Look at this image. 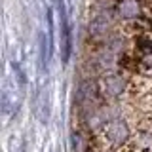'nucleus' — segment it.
I'll return each mask as SVG.
<instances>
[{"instance_id": "f257e3e1", "label": "nucleus", "mask_w": 152, "mask_h": 152, "mask_svg": "<svg viewBox=\"0 0 152 152\" xmlns=\"http://www.w3.org/2000/svg\"><path fill=\"white\" fill-rule=\"evenodd\" d=\"M112 12L122 21H133L139 17H146L148 8L145 0H114Z\"/></svg>"}, {"instance_id": "f03ea898", "label": "nucleus", "mask_w": 152, "mask_h": 152, "mask_svg": "<svg viewBox=\"0 0 152 152\" xmlns=\"http://www.w3.org/2000/svg\"><path fill=\"white\" fill-rule=\"evenodd\" d=\"M103 135L112 146H124L131 137V129L126 120L114 118V120H108L103 126Z\"/></svg>"}, {"instance_id": "7ed1b4c3", "label": "nucleus", "mask_w": 152, "mask_h": 152, "mask_svg": "<svg viewBox=\"0 0 152 152\" xmlns=\"http://www.w3.org/2000/svg\"><path fill=\"white\" fill-rule=\"evenodd\" d=\"M57 10H59V19H61V61L63 65L69 63L70 51H72V32L69 25V15L63 0H57Z\"/></svg>"}, {"instance_id": "20e7f679", "label": "nucleus", "mask_w": 152, "mask_h": 152, "mask_svg": "<svg viewBox=\"0 0 152 152\" xmlns=\"http://www.w3.org/2000/svg\"><path fill=\"white\" fill-rule=\"evenodd\" d=\"M127 88H129V82L120 74H104L99 80V91L107 97H120Z\"/></svg>"}, {"instance_id": "39448f33", "label": "nucleus", "mask_w": 152, "mask_h": 152, "mask_svg": "<svg viewBox=\"0 0 152 152\" xmlns=\"http://www.w3.org/2000/svg\"><path fill=\"white\" fill-rule=\"evenodd\" d=\"M137 104H139V108H141V112H145V114H152V93H141V97H139V101H137Z\"/></svg>"}, {"instance_id": "423d86ee", "label": "nucleus", "mask_w": 152, "mask_h": 152, "mask_svg": "<svg viewBox=\"0 0 152 152\" xmlns=\"http://www.w3.org/2000/svg\"><path fill=\"white\" fill-rule=\"evenodd\" d=\"M12 152H27V142L23 139H17L12 145Z\"/></svg>"}]
</instances>
